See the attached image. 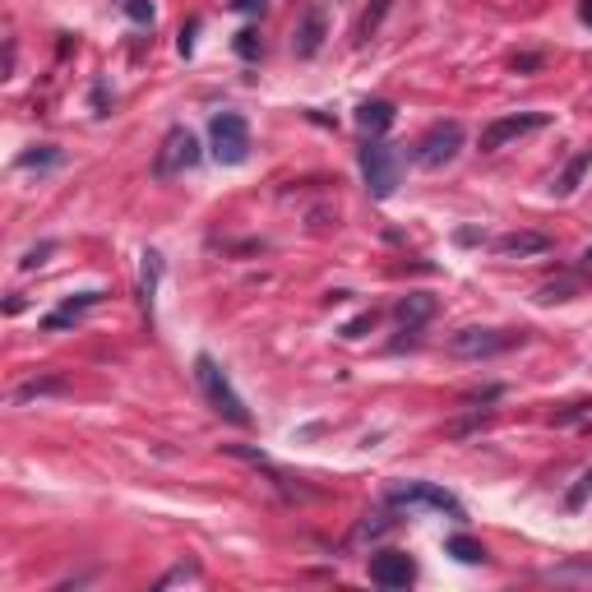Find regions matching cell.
<instances>
[{"mask_svg": "<svg viewBox=\"0 0 592 592\" xmlns=\"http://www.w3.org/2000/svg\"><path fill=\"white\" fill-rule=\"evenodd\" d=\"M195 380H199V394H204V403H208L217 417H227L232 426H250V421H255V417H250V407L241 403V394L232 389L227 370H222L213 356H195Z\"/></svg>", "mask_w": 592, "mask_h": 592, "instance_id": "6da1fadb", "label": "cell"}, {"mask_svg": "<svg viewBox=\"0 0 592 592\" xmlns=\"http://www.w3.org/2000/svg\"><path fill=\"white\" fill-rule=\"evenodd\" d=\"M361 176H365L370 199H389L398 190V181H403L398 148L385 143V139H365V148H361Z\"/></svg>", "mask_w": 592, "mask_h": 592, "instance_id": "7a4b0ae2", "label": "cell"}, {"mask_svg": "<svg viewBox=\"0 0 592 592\" xmlns=\"http://www.w3.org/2000/svg\"><path fill=\"white\" fill-rule=\"evenodd\" d=\"M208 148L222 167H241L250 158V125L241 111H217L208 121Z\"/></svg>", "mask_w": 592, "mask_h": 592, "instance_id": "3957f363", "label": "cell"}, {"mask_svg": "<svg viewBox=\"0 0 592 592\" xmlns=\"http://www.w3.org/2000/svg\"><path fill=\"white\" fill-rule=\"evenodd\" d=\"M528 333L523 329H491V324H468L459 333H449V356H468V361H481V356H500L509 347H518Z\"/></svg>", "mask_w": 592, "mask_h": 592, "instance_id": "277c9868", "label": "cell"}, {"mask_svg": "<svg viewBox=\"0 0 592 592\" xmlns=\"http://www.w3.org/2000/svg\"><path fill=\"white\" fill-rule=\"evenodd\" d=\"M463 153V125L459 121H435L417 143H412V163L426 172H439L444 163H454Z\"/></svg>", "mask_w": 592, "mask_h": 592, "instance_id": "5b68a950", "label": "cell"}, {"mask_svg": "<svg viewBox=\"0 0 592 592\" xmlns=\"http://www.w3.org/2000/svg\"><path fill=\"white\" fill-rule=\"evenodd\" d=\"M542 125H551V116L546 111H518V116H500V121H491L486 130H481V153H500L504 143H513V139H523V134H533V130H542Z\"/></svg>", "mask_w": 592, "mask_h": 592, "instance_id": "8992f818", "label": "cell"}, {"mask_svg": "<svg viewBox=\"0 0 592 592\" xmlns=\"http://www.w3.org/2000/svg\"><path fill=\"white\" fill-rule=\"evenodd\" d=\"M153 167H158V176H181V172L199 167V139L185 125H172L167 139H163V148H158V163Z\"/></svg>", "mask_w": 592, "mask_h": 592, "instance_id": "52a82bcc", "label": "cell"}, {"mask_svg": "<svg viewBox=\"0 0 592 592\" xmlns=\"http://www.w3.org/2000/svg\"><path fill=\"white\" fill-rule=\"evenodd\" d=\"M389 500L394 504H426V509H439L449 518H463V504L435 481H398V486H389Z\"/></svg>", "mask_w": 592, "mask_h": 592, "instance_id": "ba28073f", "label": "cell"}, {"mask_svg": "<svg viewBox=\"0 0 592 592\" xmlns=\"http://www.w3.org/2000/svg\"><path fill=\"white\" fill-rule=\"evenodd\" d=\"M417 578V560L407 551H375L370 555V583L380 587H407Z\"/></svg>", "mask_w": 592, "mask_h": 592, "instance_id": "9c48e42d", "label": "cell"}, {"mask_svg": "<svg viewBox=\"0 0 592 592\" xmlns=\"http://www.w3.org/2000/svg\"><path fill=\"white\" fill-rule=\"evenodd\" d=\"M324 37H329V19H324V10H320V5H311V10L301 15V24H296V33H291V56H296V60H311V56H320Z\"/></svg>", "mask_w": 592, "mask_h": 592, "instance_id": "30bf717a", "label": "cell"}, {"mask_svg": "<svg viewBox=\"0 0 592 592\" xmlns=\"http://www.w3.org/2000/svg\"><path fill=\"white\" fill-rule=\"evenodd\" d=\"M551 250H555V241L546 232H504V237H495V255H504V259H533V255H551Z\"/></svg>", "mask_w": 592, "mask_h": 592, "instance_id": "8fae6325", "label": "cell"}, {"mask_svg": "<svg viewBox=\"0 0 592 592\" xmlns=\"http://www.w3.org/2000/svg\"><path fill=\"white\" fill-rule=\"evenodd\" d=\"M394 121H398V107H394V102H385V98H370V102H361V107H356V130H361V134H370V139H380Z\"/></svg>", "mask_w": 592, "mask_h": 592, "instance_id": "7c38bea8", "label": "cell"}, {"mask_svg": "<svg viewBox=\"0 0 592 592\" xmlns=\"http://www.w3.org/2000/svg\"><path fill=\"white\" fill-rule=\"evenodd\" d=\"M56 394H69V380H65V375H28L24 385H15L10 403L24 407V403H33V398H56Z\"/></svg>", "mask_w": 592, "mask_h": 592, "instance_id": "4fadbf2b", "label": "cell"}, {"mask_svg": "<svg viewBox=\"0 0 592 592\" xmlns=\"http://www.w3.org/2000/svg\"><path fill=\"white\" fill-rule=\"evenodd\" d=\"M435 311H439V301H435L430 291H407L403 301L394 306V315H398V324H403V329H421Z\"/></svg>", "mask_w": 592, "mask_h": 592, "instance_id": "5bb4252c", "label": "cell"}, {"mask_svg": "<svg viewBox=\"0 0 592 592\" xmlns=\"http://www.w3.org/2000/svg\"><path fill=\"white\" fill-rule=\"evenodd\" d=\"M587 172H592V143H587V148H578V153H574V158L565 163V172L555 176L551 195H555V199H569V195H574V190L583 185V176H587Z\"/></svg>", "mask_w": 592, "mask_h": 592, "instance_id": "9a60e30c", "label": "cell"}, {"mask_svg": "<svg viewBox=\"0 0 592 592\" xmlns=\"http://www.w3.org/2000/svg\"><path fill=\"white\" fill-rule=\"evenodd\" d=\"M98 301H102V291H79V296H69L60 311H51V315L42 320V329H69L74 320H79L89 306H98Z\"/></svg>", "mask_w": 592, "mask_h": 592, "instance_id": "2e32d148", "label": "cell"}, {"mask_svg": "<svg viewBox=\"0 0 592 592\" xmlns=\"http://www.w3.org/2000/svg\"><path fill=\"white\" fill-rule=\"evenodd\" d=\"M587 287V278L583 273H565V278H551V282H542L537 287V301L542 306H555V301H574V296Z\"/></svg>", "mask_w": 592, "mask_h": 592, "instance_id": "e0dca14e", "label": "cell"}, {"mask_svg": "<svg viewBox=\"0 0 592 592\" xmlns=\"http://www.w3.org/2000/svg\"><path fill=\"white\" fill-rule=\"evenodd\" d=\"M389 5H394V0H370V5H365V15L356 19V42H370V37L380 33V24H385Z\"/></svg>", "mask_w": 592, "mask_h": 592, "instance_id": "ac0fdd59", "label": "cell"}, {"mask_svg": "<svg viewBox=\"0 0 592 592\" xmlns=\"http://www.w3.org/2000/svg\"><path fill=\"white\" fill-rule=\"evenodd\" d=\"M444 551H449L454 560H463V565H486V546L477 537H468V533L449 537V542H444Z\"/></svg>", "mask_w": 592, "mask_h": 592, "instance_id": "d6986e66", "label": "cell"}, {"mask_svg": "<svg viewBox=\"0 0 592 592\" xmlns=\"http://www.w3.org/2000/svg\"><path fill=\"white\" fill-rule=\"evenodd\" d=\"M491 421H495V412H491V407H472L468 417H459V421H449V426H444V435L463 439V435H472V430H486Z\"/></svg>", "mask_w": 592, "mask_h": 592, "instance_id": "ffe728a7", "label": "cell"}, {"mask_svg": "<svg viewBox=\"0 0 592 592\" xmlns=\"http://www.w3.org/2000/svg\"><path fill=\"white\" fill-rule=\"evenodd\" d=\"M56 163H60V148L56 143H37L33 153L19 158V167H56Z\"/></svg>", "mask_w": 592, "mask_h": 592, "instance_id": "44dd1931", "label": "cell"}, {"mask_svg": "<svg viewBox=\"0 0 592 592\" xmlns=\"http://www.w3.org/2000/svg\"><path fill=\"white\" fill-rule=\"evenodd\" d=\"M232 47H237V56H241V60H259V51H264V42H259V28H241Z\"/></svg>", "mask_w": 592, "mask_h": 592, "instance_id": "7402d4cb", "label": "cell"}, {"mask_svg": "<svg viewBox=\"0 0 592 592\" xmlns=\"http://www.w3.org/2000/svg\"><path fill=\"white\" fill-rule=\"evenodd\" d=\"M51 255H56V241H37L33 250H24V259H19V269H24V273H33V269H42V264H47Z\"/></svg>", "mask_w": 592, "mask_h": 592, "instance_id": "603a6c76", "label": "cell"}, {"mask_svg": "<svg viewBox=\"0 0 592 592\" xmlns=\"http://www.w3.org/2000/svg\"><path fill=\"white\" fill-rule=\"evenodd\" d=\"M587 495H592V468H587V472L574 481V491L565 495V509H569V513H578V509L587 504Z\"/></svg>", "mask_w": 592, "mask_h": 592, "instance_id": "cb8c5ba5", "label": "cell"}, {"mask_svg": "<svg viewBox=\"0 0 592 592\" xmlns=\"http://www.w3.org/2000/svg\"><path fill=\"white\" fill-rule=\"evenodd\" d=\"M583 417H592V398H583V403H569V407L551 412V426H574V421H583Z\"/></svg>", "mask_w": 592, "mask_h": 592, "instance_id": "d4e9b609", "label": "cell"}, {"mask_svg": "<svg viewBox=\"0 0 592 592\" xmlns=\"http://www.w3.org/2000/svg\"><path fill=\"white\" fill-rule=\"evenodd\" d=\"M375 320H380L375 311H361L356 320H347V324H343V338H352V343H356V338H365L370 329H375Z\"/></svg>", "mask_w": 592, "mask_h": 592, "instance_id": "484cf974", "label": "cell"}, {"mask_svg": "<svg viewBox=\"0 0 592 592\" xmlns=\"http://www.w3.org/2000/svg\"><path fill=\"white\" fill-rule=\"evenodd\" d=\"M134 24H153V0H121Z\"/></svg>", "mask_w": 592, "mask_h": 592, "instance_id": "4316f807", "label": "cell"}, {"mask_svg": "<svg viewBox=\"0 0 592 592\" xmlns=\"http://www.w3.org/2000/svg\"><path fill=\"white\" fill-rule=\"evenodd\" d=\"M542 65H546L542 51H518V56H513V69H518V74H537Z\"/></svg>", "mask_w": 592, "mask_h": 592, "instance_id": "83f0119b", "label": "cell"}, {"mask_svg": "<svg viewBox=\"0 0 592 592\" xmlns=\"http://www.w3.org/2000/svg\"><path fill=\"white\" fill-rule=\"evenodd\" d=\"M185 578H199V565H176L172 574L158 578V587H172V583H185Z\"/></svg>", "mask_w": 592, "mask_h": 592, "instance_id": "f1b7e54d", "label": "cell"}, {"mask_svg": "<svg viewBox=\"0 0 592 592\" xmlns=\"http://www.w3.org/2000/svg\"><path fill=\"white\" fill-rule=\"evenodd\" d=\"M491 398H500V385H486V389H472V394H463V403H491Z\"/></svg>", "mask_w": 592, "mask_h": 592, "instance_id": "f546056e", "label": "cell"}, {"mask_svg": "<svg viewBox=\"0 0 592 592\" xmlns=\"http://www.w3.org/2000/svg\"><path fill=\"white\" fill-rule=\"evenodd\" d=\"M264 5H269V0H232L237 15H264Z\"/></svg>", "mask_w": 592, "mask_h": 592, "instance_id": "4dcf8cb0", "label": "cell"}, {"mask_svg": "<svg viewBox=\"0 0 592 592\" xmlns=\"http://www.w3.org/2000/svg\"><path fill=\"white\" fill-rule=\"evenodd\" d=\"M195 33H199V24H185V28H181V56L195 51Z\"/></svg>", "mask_w": 592, "mask_h": 592, "instance_id": "1f68e13d", "label": "cell"}, {"mask_svg": "<svg viewBox=\"0 0 592 592\" xmlns=\"http://www.w3.org/2000/svg\"><path fill=\"white\" fill-rule=\"evenodd\" d=\"M93 107H98V111H107V84H98V89H93Z\"/></svg>", "mask_w": 592, "mask_h": 592, "instance_id": "d6a6232c", "label": "cell"}, {"mask_svg": "<svg viewBox=\"0 0 592 592\" xmlns=\"http://www.w3.org/2000/svg\"><path fill=\"white\" fill-rule=\"evenodd\" d=\"M477 241H481V232H472V227L459 232V246H477Z\"/></svg>", "mask_w": 592, "mask_h": 592, "instance_id": "836d02e7", "label": "cell"}, {"mask_svg": "<svg viewBox=\"0 0 592 592\" xmlns=\"http://www.w3.org/2000/svg\"><path fill=\"white\" fill-rule=\"evenodd\" d=\"M578 19H583V24H592V0H578Z\"/></svg>", "mask_w": 592, "mask_h": 592, "instance_id": "e575fe53", "label": "cell"}, {"mask_svg": "<svg viewBox=\"0 0 592 592\" xmlns=\"http://www.w3.org/2000/svg\"><path fill=\"white\" fill-rule=\"evenodd\" d=\"M583 264H592V246H587V255H583Z\"/></svg>", "mask_w": 592, "mask_h": 592, "instance_id": "d590c367", "label": "cell"}]
</instances>
